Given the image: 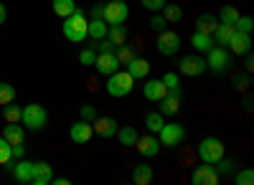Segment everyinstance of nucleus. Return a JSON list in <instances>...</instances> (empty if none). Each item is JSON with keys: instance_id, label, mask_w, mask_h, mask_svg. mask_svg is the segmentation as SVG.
Wrapping results in <instances>:
<instances>
[{"instance_id": "f257e3e1", "label": "nucleus", "mask_w": 254, "mask_h": 185, "mask_svg": "<svg viewBox=\"0 0 254 185\" xmlns=\"http://www.w3.org/2000/svg\"><path fill=\"white\" fill-rule=\"evenodd\" d=\"M87 26H89L87 15H84V13L76 8L71 15L64 18V36H66V41H71V44H81L84 38H89Z\"/></svg>"}, {"instance_id": "f03ea898", "label": "nucleus", "mask_w": 254, "mask_h": 185, "mask_svg": "<svg viewBox=\"0 0 254 185\" xmlns=\"http://www.w3.org/2000/svg\"><path fill=\"white\" fill-rule=\"evenodd\" d=\"M20 122H23V127L26 130H44L46 127V122H49V112L41 107V104H28L23 107V112H20Z\"/></svg>"}, {"instance_id": "7ed1b4c3", "label": "nucleus", "mask_w": 254, "mask_h": 185, "mask_svg": "<svg viewBox=\"0 0 254 185\" xmlns=\"http://www.w3.org/2000/svg\"><path fill=\"white\" fill-rule=\"evenodd\" d=\"M135 89V79L127 74V71H115V74H110V79H107V92L112 94V96H127Z\"/></svg>"}, {"instance_id": "20e7f679", "label": "nucleus", "mask_w": 254, "mask_h": 185, "mask_svg": "<svg viewBox=\"0 0 254 185\" xmlns=\"http://www.w3.org/2000/svg\"><path fill=\"white\" fill-rule=\"evenodd\" d=\"M198 157L203 162H211V165H216V160L224 157V142L219 137H203L201 145H198Z\"/></svg>"}, {"instance_id": "39448f33", "label": "nucleus", "mask_w": 254, "mask_h": 185, "mask_svg": "<svg viewBox=\"0 0 254 185\" xmlns=\"http://www.w3.org/2000/svg\"><path fill=\"white\" fill-rule=\"evenodd\" d=\"M206 53H208L206 66L214 71V74H224V71L229 69V64H231V53H229L226 48H221V46H211Z\"/></svg>"}, {"instance_id": "423d86ee", "label": "nucleus", "mask_w": 254, "mask_h": 185, "mask_svg": "<svg viewBox=\"0 0 254 185\" xmlns=\"http://www.w3.org/2000/svg\"><path fill=\"white\" fill-rule=\"evenodd\" d=\"M178 71L183 76H201L206 71V58L201 53H186L178 61Z\"/></svg>"}, {"instance_id": "0eeeda50", "label": "nucleus", "mask_w": 254, "mask_h": 185, "mask_svg": "<svg viewBox=\"0 0 254 185\" xmlns=\"http://www.w3.org/2000/svg\"><path fill=\"white\" fill-rule=\"evenodd\" d=\"M127 15H130V8H127L125 0H112V3H104V23H107V26L125 23Z\"/></svg>"}, {"instance_id": "6e6552de", "label": "nucleus", "mask_w": 254, "mask_h": 185, "mask_svg": "<svg viewBox=\"0 0 254 185\" xmlns=\"http://www.w3.org/2000/svg\"><path fill=\"white\" fill-rule=\"evenodd\" d=\"M158 139H160V147H178L186 139V130L181 125H163L158 132Z\"/></svg>"}, {"instance_id": "1a4fd4ad", "label": "nucleus", "mask_w": 254, "mask_h": 185, "mask_svg": "<svg viewBox=\"0 0 254 185\" xmlns=\"http://www.w3.org/2000/svg\"><path fill=\"white\" fill-rule=\"evenodd\" d=\"M158 51L163 56H176L181 51V36L176 31H160L158 33Z\"/></svg>"}, {"instance_id": "9d476101", "label": "nucleus", "mask_w": 254, "mask_h": 185, "mask_svg": "<svg viewBox=\"0 0 254 185\" xmlns=\"http://www.w3.org/2000/svg\"><path fill=\"white\" fill-rule=\"evenodd\" d=\"M219 173H216V168L211 165V162H203V165H198L193 173H190V183L193 185H216L219 183Z\"/></svg>"}, {"instance_id": "9b49d317", "label": "nucleus", "mask_w": 254, "mask_h": 185, "mask_svg": "<svg viewBox=\"0 0 254 185\" xmlns=\"http://www.w3.org/2000/svg\"><path fill=\"white\" fill-rule=\"evenodd\" d=\"M92 130H94V135H99L102 139H110V137H115L117 135V119L115 117H110V114H104V117H94V122H92Z\"/></svg>"}, {"instance_id": "f8f14e48", "label": "nucleus", "mask_w": 254, "mask_h": 185, "mask_svg": "<svg viewBox=\"0 0 254 185\" xmlns=\"http://www.w3.org/2000/svg\"><path fill=\"white\" fill-rule=\"evenodd\" d=\"M137 152L142 157H155L160 152V139L153 135V132H147V135H137Z\"/></svg>"}, {"instance_id": "ddd939ff", "label": "nucleus", "mask_w": 254, "mask_h": 185, "mask_svg": "<svg viewBox=\"0 0 254 185\" xmlns=\"http://www.w3.org/2000/svg\"><path fill=\"white\" fill-rule=\"evenodd\" d=\"M92 135H94L92 122H84V119L74 122L71 130H69V137H71V142H76V145H84V142H89V139H92Z\"/></svg>"}, {"instance_id": "4468645a", "label": "nucleus", "mask_w": 254, "mask_h": 185, "mask_svg": "<svg viewBox=\"0 0 254 185\" xmlns=\"http://www.w3.org/2000/svg\"><path fill=\"white\" fill-rule=\"evenodd\" d=\"M8 165H10V162H8ZM10 173H13L15 183L26 185V183H31V180H33V162H28V160L20 157V160L15 162V165H10Z\"/></svg>"}, {"instance_id": "2eb2a0df", "label": "nucleus", "mask_w": 254, "mask_h": 185, "mask_svg": "<svg viewBox=\"0 0 254 185\" xmlns=\"http://www.w3.org/2000/svg\"><path fill=\"white\" fill-rule=\"evenodd\" d=\"M142 94H145L147 101H160V99L168 94V89H165V84H163V79H145Z\"/></svg>"}, {"instance_id": "dca6fc26", "label": "nucleus", "mask_w": 254, "mask_h": 185, "mask_svg": "<svg viewBox=\"0 0 254 185\" xmlns=\"http://www.w3.org/2000/svg\"><path fill=\"white\" fill-rule=\"evenodd\" d=\"M94 66H97V74L110 76V74H115V71L120 69V61H117L115 51H110V53H99L97 61H94Z\"/></svg>"}, {"instance_id": "f3484780", "label": "nucleus", "mask_w": 254, "mask_h": 185, "mask_svg": "<svg viewBox=\"0 0 254 185\" xmlns=\"http://www.w3.org/2000/svg\"><path fill=\"white\" fill-rule=\"evenodd\" d=\"M127 74H130L135 81H142V79H147V74H150V61L135 53V58L130 61V64H127Z\"/></svg>"}, {"instance_id": "a211bd4d", "label": "nucleus", "mask_w": 254, "mask_h": 185, "mask_svg": "<svg viewBox=\"0 0 254 185\" xmlns=\"http://www.w3.org/2000/svg\"><path fill=\"white\" fill-rule=\"evenodd\" d=\"M226 48L234 51L237 56L249 53V51H252V36H249V33H237V31H234V36H231V41H229Z\"/></svg>"}, {"instance_id": "6ab92c4d", "label": "nucleus", "mask_w": 254, "mask_h": 185, "mask_svg": "<svg viewBox=\"0 0 254 185\" xmlns=\"http://www.w3.org/2000/svg\"><path fill=\"white\" fill-rule=\"evenodd\" d=\"M178 112H181V94L168 92V94L160 99V114H163V117H176Z\"/></svg>"}, {"instance_id": "aec40b11", "label": "nucleus", "mask_w": 254, "mask_h": 185, "mask_svg": "<svg viewBox=\"0 0 254 185\" xmlns=\"http://www.w3.org/2000/svg\"><path fill=\"white\" fill-rule=\"evenodd\" d=\"M54 180V170H51V165H49V162H44V160H41V162H33V185H49Z\"/></svg>"}, {"instance_id": "412c9836", "label": "nucleus", "mask_w": 254, "mask_h": 185, "mask_svg": "<svg viewBox=\"0 0 254 185\" xmlns=\"http://www.w3.org/2000/svg\"><path fill=\"white\" fill-rule=\"evenodd\" d=\"M216 26H219V18H216L214 13H201V15L196 18V31H198V33L211 36V33L216 31Z\"/></svg>"}, {"instance_id": "4be33fe9", "label": "nucleus", "mask_w": 254, "mask_h": 185, "mask_svg": "<svg viewBox=\"0 0 254 185\" xmlns=\"http://www.w3.org/2000/svg\"><path fill=\"white\" fill-rule=\"evenodd\" d=\"M231 36H234V26H226V23H219V26H216V31L211 33L214 44H216V46H221V48H226V46H229Z\"/></svg>"}, {"instance_id": "5701e85b", "label": "nucleus", "mask_w": 254, "mask_h": 185, "mask_svg": "<svg viewBox=\"0 0 254 185\" xmlns=\"http://www.w3.org/2000/svg\"><path fill=\"white\" fill-rule=\"evenodd\" d=\"M3 137L10 142V145H20V142L26 139V132H23V127H20L18 122H8V127H5Z\"/></svg>"}, {"instance_id": "b1692460", "label": "nucleus", "mask_w": 254, "mask_h": 185, "mask_svg": "<svg viewBox=\"0 0 254 185\" xmlns=\"http://www.w3.org/2000/svg\"><path fill=\"white\" fill-rule=\"evenodd\" d=\"M153 173H155V170L142 162V165H137V168L132 170V183H135V185H150V183H153Z\"/></svg>"}, {"instance_id": "393cba45", "label": "nucleus", "mask_w": 254, "mask_h": 185, "mask_svg": "<svg viewBox=\"0 0 254 185\" xmlns=\"http://www.w3.org/2000/svg\"><path fill=\"white\" fill-rule=\"evenodd\" d=\"M107 23H104L102 18H92L89 20V26H87V33H89V38H94V41H102V38H107Z\"/></svg>"}, {"instance_id": "a878e982", "label": "nucleus", "mask_w": 254, "mask_h": 185, "mask_svg": "<svg viewBox=\"0 0 254 185\" xmlns=\"http://www.w3.org/2000/svg\"><path fill=\"white\" fill-rule=\"evenodd\" d=\"M127 36H130V31L125 28V23H117V26H110L107 28V41H112L115 46L127 44Z\"/></svg>"}, {"instance_id": "bb28decb", "label": "nucleus", "mask_w": 254, "mask_h": 185, "mask_svg": "<svg viewBox=\"0 0 254 185\" xmlns=\"http://www.w3.org/2000/svg\"><path fill=\"white\" fill-rule=\"evenodd\" d=\"M190 46H193L198 53H201V51L206 53L211 46H216V44H214V38H211V36H206V33H198V31H196L193 36H190Z\"/></svg>"}, {"instance_id": "cd10ccee", "label": "nucleus", "mask_w": 254, "mask_h": 185, "mask_svg": "<svg viewBox=\"0 0 254 185\" xmlns=\"http://www.w3.org/2000/svg\"><path fill=\"white\" fill-rule=\"evenodd\" d=\"M115 137L120 139V145H125V147H132L135 142H137V130H135V127H120Z\"/></svg>"}, {"instance_id": "c85d7f7f", "label": "nucleus", "mask_w": 254, "mask_h": 185, "mask_svg": "<svg viewBox=\"0 0 254 185\" xmlns=\"http://www.w3.org/2000/svg\"><path fill=\"white\" fill-rule=\"evenodd\" d=\"M51 8H54L56 15L66 18V15H71L76 10V3H74V0H51Z\"/></svg>"}, {"instance_id": "c756f323", "label": "nucleus", "mask_w": 254, "mask_h": 185, "mask_svg": "<svg viewBox=\"0 0 254 185\" xmlns=\"http://www.w3.org/2000/svg\"><path fill=\"white\" fill-rule=\"evenodd\" d=\"M239 15H242V13H239V10H237L234 5H224V8H219V23H226V26H234Z\"/></svg>"}, {"instance_id": "7c9ffc66", "label": "nucleus", "mask_w": 254, "mask_h": 185, "mask_svg": "<svg viewBox=\"0 0 254 185\" xmlns=\"http://www.w3.org/2000/svg\"><path fill=\"white\" fill-rule=\"evenodd\" d=\"M115 56H117V61H120V66H127V64L135 58V48L127 46V44H120V46L115 48Z\"/></svg>"}, {"instance_id": "2f4dec72", "label": "nucleus", "mask_w": 254, "mask_h": 185, "mask_svg": "<svg viewBox=\"0 0 254 185\" xmlns=\"http://www.w3.org/2000/svg\"><path fill=\"white\" fill-rule=\"evenodd\" d=\"M163 18L168 20V23H178V20L183 18V8L181 5H176V3H171V5H163Z\"/></svg>"}, {"instance_id": "473e14b6", "label": "nucleus", "mask_w": 254, "mask_h": 185, "mask_svg": "<svg viewBox=\"0 0 254 185\" xmlns=\"http://www.w3.org/2000/svg\"><path fill=\"white\" fill-rule=\"evenodd\" d=\"M10 101H15V87L8 81H0V107L10 104Z\"/></svg>"}, {"instance_id": "72a5a7b5", "label": "nucleus", "mask_w": 254, "mask_h": 185, "mask_svg": "<svg viewBox=\"0 0 254 185\" xmlns=\"http://www.w3.org/2000/svg\"><path fill=\"white\" fill-rule=\"evenodd\" d=\"M163 125H165V117L160 112H150V114L145 117V127L150 130V132H160Z\"/></svg>"}, {"instance_id": "f704fd0d", "label": "nucleus", "mask_w": 254, "mask_h": 185, "mask_svg": "<svg viewBox=\"0 0 254 185\" xmlns=\"http://www.w3.org/2000/svg\"><path fill=\"white\" fill-rule=\"evenodd\" d=\"M231 84H234V89H239V92H249L252 74H249V71H244V74H234V76H231Z\"/></svg>"}, {"instance_id": "c9c22d12", "label": "nucleus", "mask_w": 254, "mask_h": 185, "mask_svg": "<svg viewBox=\"0 0 254 185\" xmlns=\"http://www.w3.org/2000/svg\"><path fill=\"white\" fill-rule=\"evenodd\" d=\"M234 31H237V33H249V36H252V31H254V20H252L249 15H239V18H237V23H234Z\"/></svg>"}, {"instance_id": "e433bc0d", "label": "nucleus", "mask_w": 254, "mask_h": 185, "mask_svg": "<svg viewBox=\"0 0 254 185\" xmlns=\"http://www.w3.org/2000/svg\"><path fill=\"white\" fill-rule=\"evenodd\" d=\"M163 84H165V89H168V92L181 94V81H178V74H176V71H168V74L163 76Z\"/></svg>"}, {"instance_id": "4c0bfd02", "label": "nucleus", "mask_w": 254, "mask_h": 185, "mask_svg": "<svg viewBox=\"0 0 254 185\" xmlns=\"http://www.w3.org/2000/svg\"><path fill=\"white\" fill-rule=\"evenodd\" d=\"M20 112H23V107H18V104H5V109H3V117H5V122H20Z\"/></svg>"}, {"instance_id": "58836bf2", "label": "nucleus", "mask_w": 254, "mask_h": 185, "mask_svg": "<svg viewBox=\"0 0 254 185\" xmlns=\"http://www.w3.org/2000/svg\"><path fill=\"white\" fill-rule=\"evenodd\" d=\"M234 183H237V185H252V183H254V170H252V168L239 170V173L234 175Z\"/></svg>"}, {"instance_id": "ea45409f", "label": "nucleus", "mask_w": 254, "mask_h": 185, "mask_svg": "<svg viewBox=\"0 0 254 185\" xmlns=\"http://www.w3.org/2000/svg\"><path fill=\"white\" fill-rule=\"evenodd\" d=\"M10 142L0 135V165H5V162H10Z\"/></svg>"}, {"instance_id": "a19ab883", "label": "nucleus", "mask_w": 254, "mask_h": 185, "mask_svg": "<svg viewBox=\"0 0 254 185\" xmlns=\"http://www.w3.org/2000/svg\"><path fill=\"white\" fill-rule=\"evenodd\" d=\"M94 61H97V51L94 48H84L79 53V64L81 66H94Z\"/></svg>"}, {"instance_id": "79ce46f5", "label": "nucleus", "mask_w": 254, "mask_h": 185, "mask_svg": "<svg viewBox=\"0 0 254 185\" xmlns=\"http://www.w3.org/2000/svg\"><path fill=\"white\" fill-rule=\"evenodd\" d=\"M79 114H81V119H84V122H94V117H97V109H94L92 104H84V107L79 109Z\"/></svg>"}, {"instance_id": "37998d69", "label": "nucleus", "mask_w": 254, "mask_h": 185, "mask_svg": "<svg viewBox=\"0 0 254 185\" xmlns=\"http://www.w3.org/2000/svg\"><path fill=\"white\" fill-rule=\"evenodd\" d=\"M140 3L147 8V10H153V13H158V10H163V5L168 3V0H140Z\"/></svg>"}, {"instance_id": "c03bdc74", "label": "nucleus", "mask_w": 254, "mask_h": 185, "mask_svg": "<svg viewBox=\"0 0 254 185\" xmlns=\"http://www.w3.org/2000/svg\"><path fill=\"white\" fill-rule=\"evenodd\" d=\"M115 48H117V46L112 44V41H107V38H102L99 44L94 46V51H99V53H110V51H115Z\"/></svg>"}, {"instance_id": "a18cd8bd", "label": "nucleus", "mask_w": 254, "mask_h": 185, "mask_svg": "<svg viewBox=\"0 0 254 185\" xmlns=\"http://www.w3.org/2000/svg\"><path fill=\"white\" fill-rule=\"evenodd\" d=\"M165 23H168V20L163 18V13H155V15L150 18V26H153L155 31H163V28H165Z\"/></svg>"}, {"instance_id": "49530a36", "label": "nucleus", "mask_w": 254, "mask_h": 185, "mask_svg": "<svg viewBox=\"0 0 254 185\" xmlns=\"http://www.w3.org/2000/svg\"><path fill=\"white\" fill-rule=\"evenodd\" d=\"M216 165H219V168H216V173H219V175H226V173H231V168H234V165H231L229 160H224V157H221V160H216Z\"/></svg>"}, {"instance_id": "de8ad7c7", "label": "nucleus", "mask_w": 254, "mask_h": 185, "mask_svg": "<svg viewBox=\"0 0 254 185\" xmlns=\"http://www.w3.org/2000/svg\"><path fill=\"white\" fill-rule=\"evenodd\" d=\"M26 155V147H23V142H20V145H13L10 147V160H20Z\"/></svg>"}, {"instance_id": "09e8293b", "label": "nucleus", "mask_w": 254, "mask_h": 185, "mask_svg": "<svg viewBox=\"0 0 254 185\" xmlns=\"http://www.w3.org/2000/svg\"><path fill=\"white\" fill-rule=\"evenodd\" d=\"M92 15H94V18H102V20H104V3H97V5L92 8Z\"/></svg>"}, {"instance_id": "8fccbe9b", "label": "nucleus", "mask_w": 254, "mask_h": 185, "mask_svg": "<svg viewBox=\"0 0 254 185\" xmlns=\"http://www.w3.org/2000/svg\"><path fill=\"white\" fill-rule=\"evenodd\" d=\"M244 56H247L244 66H247V71H252V69H254V58H252V51H249V53H244Z\"/></svg>"}, {"instance_id": "3c124183", "label": "nucleus", "mask_w": 254, "mask_h": 185, "mask_svg": "<svg viewBox=\"0 0 254 185\" xmlns=\"http://www.w3.org/2000/svg\"><path fill=\"white\" fill-rule=\"evenodd\" d=\"M5 18H8V10H5L3 3H0V23H5Z\"/></svg>"}, {"instance_id": "603ef678", "label": "nucleus", "mask_w": 254, "mask_h": 185, "mask_svg": "<svg viewBox=\"0 0 254 185\" xmlns=\"http://www.w3.org/2000/svg\"><path fill=\"white\" fill-rule=\"evenodd\" d=\"M51 183H56V185H69V180H66V178H54Z\"/></svg>"}]
</instances>
